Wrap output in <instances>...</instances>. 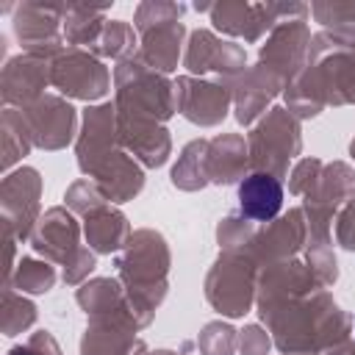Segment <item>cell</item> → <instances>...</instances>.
Masks as SVG:
<instances>
[{
	"instance_id": "6da1fadb",
	"label": "cell",
	"mask_w": 355,
	"mask_h": 355,
	"mask_svg": "<svg viewBox=\"0 0 355 355\" xmlns=\"http://www.w3.org/2000/svg\"><path fill=\"white\" fill-rule=\"evenodd\" d=\"M239 205H241L244 216H250L255 222H266V219L277 216V211L283 205V186L272 175L255 172V175L241 180Z\"/></svg>"
},
{
	"instance_id": "7a4b0ae2",
	"label": "cell",
	"mask_w": 355,
	"mask_h": 355,
	"mask_svg": "<svg viewBox=\"0 0 355 355\" xmlns=\"http://www.w3.org/2000/svg\"><path fill=\"white\" fill-rule=\"evenodd\" d=\"M11 355H31L28 349H11Z\"/></svg>"
}]
</instances>
